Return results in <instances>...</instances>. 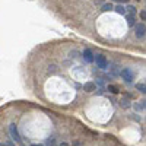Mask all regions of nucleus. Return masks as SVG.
<instances>
[{
  "label": "nucleus",
  "instance_id": "1a4fd4ad",
  "mask_svg": "<svg viewBox=\"0 0 146 146\" xmlns=\"http://www.w3.org/2000/svg\"><path fill=\"white\" fill-rule=\"evenodd\" d=\"M113 10H115L118 15H126V7H124L123 5H117V6H115Z\"/></svg>",
  "mask_w": 146,
  "mask_h": 146
},
{
  "label": "nucleus",
  "instance_id": "9d476101",
  "mask_svg": "<svg viewBox=\"0 0 146 146\" xmlns=\"http://www.w3.org/2000/svg\"><path fill=\"white\" fill-rule=\"evenodd\" d=\"M126 12H129V15H133V16H135L137 10H136V7H135V6H131V5H130V6H127V7H126Z\"/></svg>",
  "mask_w": 146,
  "mask_h": 146
},
{
  "label": "nucleus",
  "instance_id": "f03ea898",
  "mask_svg": "<svg viewBox=\"0 0 146 146\" xmlns=\"http://www.w3.org/2000/svg\"><path fill=\"white\" fill-rule=\"evenodd\" d=\"M120 76L123 78L126 82H133V79H135V73L131 72V69L124 67V69H121V70H120Z\"/></svg>",
  "mask_w": 146,
  "mask_h": 146
},
{
  "label": "nucleus",
  "instance_id": "a211bd4d",
  "mask_svg": "<svg viewBox=\"0 0 146 146\" xmlns=\"http://www.w3.org/2000/svg\"><path fill=\"white\" fill-rule=\"evenodd\" d=\"M114 2H118V3H127L129 0H114Z\"/></svg>",
  "mask_w": 146,
  "mask_h": 146
},
{
  "label": "nucleus",
  "instance_id": "6ab92c4d",
  "mask_svg": "<svg viewBox=\"0 0 146 146\" xmlns=\"http://www.w3.org/2000/svg\"><path fill=\"white\" fill-rule=\"evenodd\" d=\"M60 146H69V143H66V142H63L62 145H60Z\"/></svg>",
  "mask_w": 146,
  "mask_h": 146
},
{
  "label": "nucleus",
  "instance_id": "ddd939ff",
  "mask_svg": "<svg viewBox=\"0 0 146 146\" xmlns=\"http://www.w3.org/2000/svg\"><path fill=\"white\" fill-rule=\"evenodd\" d=\"M45 146H56V137H53V136H51V137H48Z\"/></svg>",
  "mask_w": 146,
  "mask_h": 146
},
{
  "label": "nucleus",
  "instance_id": "dca6fc26",
  "mask_svg": "<svg viewBox=\"0 0 146 146\" xmlns=\"http://www.w3.org/2000/svg\"><path fill=\"white\" fill-rule=\"evenodd\" d=\"M0 146H15L12 142H6V143H3V142H0Z\"/></svg>",
  "mask_w": 146,
  "mask_h": 146
},
{
  "label": "nucleus",
  "instance_id": "2eb2a0df",
  "mask_svg": "<svg viewBox=\"0 0 146 146\" xmlns=\"http://www.w3.org/2000/svg\"><path fill=\"white\" fill-rule=\"evenodd\" d=\"M139 16H140V19H142V21H145V19H146V12H145V10H142L140 13H139Z\"/></svg>",
  "mask_w": 146,
  "mask_h": 146
},
{
  "label": "nucleus",
  "instance_id": "6e6552de",
  "mask_svg": "<svg viewBox=\"0 0 146 146\" xmlns=\"http://www.w3.org/2000/svg\"><path fill=\"white\" fill-rule=\"evenodd\" d=\"M114 9V6H113V3L111 2H108V3H102V6H101V10L102 12H110V10H113Z\"/></svg>",
  "mask_w": 146,
  "mask_h": 146
},
{
  "label": "nucleus",
  "instance_id": "9b49d317",
  "mask_svg": "<svg viewBox=\"0 0 146 146\" xmlns=\"http://www.w3.org/2000/svg\"><path fill=\"white\" fill-rule=\"evenodd\" d=\"M110 92H111V94H118L120 92V89L117 88V86H114V85H108V88H107Z\"/></svg>",
  "mask_w": 146,
  "mask_h": 146
},
{
  "label": "nucleus",
  "instance_id": "412c9836",
  "mask_svg": "<svg viewBox=\"0 0 146 146\" xmlns=\"http://www.w3.org/2000/svg\"><path fill=\"white\" fill-rule=\"evenodd\" d=\"M21 146H25V145H22V143H21Z\"/></svg>",
  "mask_w": 146,
  "mask_h": 146
},
{
  "label": "nucleus",
  "instance_id": "39448f33",
  "mask_svg": "<svg viewBox=\"0 0 146 146\" xmlns=\"http://www.w3.org/2000/svg\"><path fill=\"white\" fill-rule=\"evenodd\" d=\"M83 58H85V62L86 63H92L94 62V54H92V51L89 50V48H86V50H83Z\"/></svg>",
  "mask_w": 146,
  "mask_h": 146
},
{
  "label": "nucleus",
  "instance_id": "4468645a",
  "mask_svg": "<svg viewBox=\"0 0 146 146\" xmlns=\"http://www.w3.org/2000/svg\"><path fill=\"white\" fill-rule=\"evenodd\" d=\"M56 72H57V67L54 64H51L50 67H48V73H56Z\"/></svg>",
  "mask_w": 146,
  "mask_h": 146
},
{
  "label": "nucleus",
  "instance_id": "f257e3e1",
  "mask_svg": "<svg viewBox=\"0 0 146 146\" xmlns=\"http://www.w3.org/2000/svg\"><path fill=\"white\" fill-rule=\"evenodd\" d=\"M94 62L96 63V67H98V69H107V66H108V60L102 54H96L94 57Z\"/></svg>",
  "mask_w": 146,
  "mask_h": 146
},
{
  "label": "nucleus",
  "instance_id": "f3484780",
  "mask_svg": "<svg viewBox=\"0 0 146 146\" xmlns=\"http://www.w3.org/2000/svg\"><path fill=\"white\" fill-rule=\"evenodd\" d=\"M73 146H83V143L80 140H75V142H73Z\"/></svg>",
  "mask_w": 146,
  "mask_h": 146
},
{
  "label": "nucleus",
  "instance_id": "f8f14e48",
  "mask_svg": "<svg viewBox=\"0 0 146 146\" xmlns=\"http://www.w3.org/2000/svg\"><path fill=\"white\" fill-rule=\"evenodd\" d=\"M136 88H137L139 92H142V94L146 92V85H145V83H137V85H136Z\"/></svg>",
  "mask_w": 146,
  "mask_h": 146
},
{
  "label": "nucleus",
  "instance_id": "4be33fe9",
  "mask_svg": "<svg viewBox=\"0 0 146 146\" xmlns=\"http://www.w3.org/2000/svg\"><path fill=\"white\" fill-rule=\"evenodd\" d=\"M137 2H139V0H137Z\"/></svg>",
  "mask_w": 146,
  "mask_h": 146
},
{
  "label": "nucleus",
  "instance_id": "0eeeda50",
  "mask_svg": "<svg viewBox=\"0 0 146 146\" xmlns=\"http://www.w3.org/2000/svg\"><path fill=\"white\" fill-rule=\"evenodd\" d=\"M126 19H127V25H129L130 28L136 25V19H135V16H133V15H127V13H126Z\"/></svg>",
  "mask_w": 146,
  "mask_h": 146
},
{
  "label": "nucleus",
  "instance_id": "aec40b11",
  "mask_svg": "<svg viewBox=\"0 0 146 146\" xmlns=\"http://www.w3.org/2000/svg\"><path fill=\"white\" fill-rule=\"evenodd\" d=\"M32 146H42V145H38V143H35V145H32Z\"/></svg>",
  "mask_w": 146,
  "mask_h": 146
},
{
  "label": "nucleus",
  "instance_id": "7ed1b4c3",
  "mask_svg": "<svg viewBox=\"0 0 146 146\" xmlns=\"http://www.w3.org/2000/svg\"><path fill=\"white\" fill-rule=\"evenodd\" d=\"M9 131H10L12 139H13L15 142H18V143H21V136H19V131H18V126L15 123H12L9 126Z\"/></svg>",
  "mask_w": 146,
  "mask_h": 146
},
{
  "label": "nucleus",
  "instance_id": "423d86ee",
  "mask_svg": "<svg viewBox=\"0 0 146 146\" xmlns=\"http://www.w3.org/2000/svg\"><path fill=\"white\" fill-rule=\"evenodd\" d=\"M83 89L86 91V92H94L96 89V85L94 82H86V83L83 85Z\"/></svg>",
  "mask_w": 146,
  "mask_h": 146
},
{
  "label": "nucleus",
  "instance_id": "20e7f679",
  "mask_svg": "<svg viewBox=\"0 0 146 146\" xmlns=\"http://www.w3.org/2000/svg\"><path fill=\"white\" fill-rule=\"evenodd\" d=\"M145 31H146V27H145V22H140L136 25V36L139 40L145 38Z\"/></svg>",
  "mask_w": 146,
  "mask_h": 146
}]
</instances>
